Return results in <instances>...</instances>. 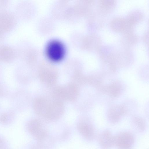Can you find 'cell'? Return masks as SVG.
Masks as SVG:
<instances>
[{
  "instance_id": "cell-3",
  "label": "cell",
  "mask_w": 149,
  "mask_h": 149,
  "mask_svg": "<svg viewBox=\"0 0 149 149\" xmlns=\"http://www.w3.org/2000/svg\"><path fill=\"white\" fill-rule=\"evenodd\" d=\"M46 52L48 56L51 59L58 61L61 59L63 56L65 49L61 42L57 40H53L47 45Z\"/></svg>"
},
{
  "instance_id": "cell-4",
  "label": "cell",
  "mask_w": 149,
  "mask_h": 149,
  "mask_svg": "<svg viewBox=\"0 0 149 149\" xmlns=\"http://www.w3.org/2000/svg\"><path fill=\"white\" fill-rule=\"evenodd\" d=\"M29 128L31 133L38 141L48 136L47 129L39 120H35L32 121L29 124Z\"/></svg>"
},
{
  "instance_id": "cell-7",
  "label": "cell",
  "mask_w": 149,
  "mask_h": 149,
  "mask_svg": "<svg viewBox=\"0 0 149 149\" xmlns=\"http://www.w3.org/2000/svg\"><path fill=\"white\" fill-rule=\"evenodd\" d=\"M15 52L11 47L5 45H0V61H8L14 59Z\"/></svg>"
},
{
  "instance_id": "cell-8",
  "label": "cell",
  "mask_w": 149,
  "mask_h": 149,
  "mask_svg": "<svg viewBox=\"0 0 149 149\" xmlns=\"http://www.w3.org/2000/svg\"><path fill=\"white\" fill-rule=\"evenodd\" d=\"M111 26L114 30L119 31H127L132 27L126 19L122 18L114 19L111 23Z\"/></svg>"
},
{
  "instance_id": "cell-5",
  "label": "cell",
  "mask_w": 149,
  "mask_h": 149,
  "mask_svg": "<svg viewBox=\"0 0 149 149\" xmlns=\"http://www.w3.org/2000/svg\"><path fill=\"white\" fill-rule=\"evenodd\" d=\"M77 128L80 134L86 139L91 141L95 138V130L90 123L85 121H80L78 123Z\"/></svg>"
},
{
  "instance_id": "cell-11",
  "label": "cell",
  "mask_w": 149,
  "mask_h": 149,
  "mask_svg": "<svg viewBox=\"0 0 149 149\" xmlns=\"http://www.w3.org/2000/svg\"><path fill=\"white\" fill-rule=\"evenodd\" d=\"M4 1H0V11H2L1 9L4 7L6 4V3Z\"/></svg>"
},
{
  "instance_id": "cell-6",
  "label": "cell",
  "mask_w": 149,
  "mask_h": 149,
  "mask_svg": "<svg viewBox=\"0 0 149 149\" xmlns=\"http://www.w3.org/2000/svg\"><path fill=\"white\" fill-rule=\"evenodd\" d=\"M98 142L102 148H110L114 145V136L109 130H104L99 135Z\"/></svg>"
},
{
  "instance_id": "cell-2",
  "label": "cell",
  "mask_w": 149,
  "mask_h": 149,
  "mask_svg": "<svg viewBox=\"0 0 149 149\" xmlns=\"http://www.w3.org/2000/svg\"><path fill=\"white\" fill-rule=\"evenodd\" d=\"M134 141L133 135L128 132H121L114 136V145L118 149H131Z\"/></svg>"
},
{
  "instance_id": "cell-1",
  "label": "cell",
  "mask_w": 149,
  "mask_h": 149,
  "mask_svg": "<svg viewBox=\"0 0 149 149\" xmlns=\"http://www.w3.org/2000/svg\"><path fill=\"white\" fill-rule=\"evenodd\" d=\"M16 22L15 17L11 13L2 10L0 11V40L5 33L11 30Z\"/></svg>"
},
{
  "instance_id": "cell-10",
  "label": "cell",
  "mask_w": 149,
  "mask_h": 149,
  "mask_svg": "<svg viewBox=\"0 0 149 149\" xmlns=\"http://www.w3.org/2000/svg\"><path fill=\"white\" fill-rule=\"evenodd\" d=\"M100 4L101 7L104 9H110L114 5V1L112 0L100 1Z\"/></svg>"
},
{
  "instance_id": "cell-9",
  "label": "cell",
  "mask_w": 149,
  "mask_h": 149,
  "mask_svg": "<svg viewBox=\"0 0 149 149\" xmlns=\"http://www.w3.org/2000/svg\"><path fill=\"white\" fill-rule=\"evenodd\" d=\"M135 125L139 130L144 131L146 127V124L144 120L140 118H136L134 119Z\"/></svg>"
}]
</instances>
